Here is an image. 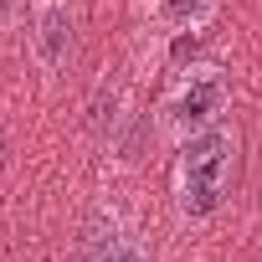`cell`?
<instances>
[{
    "label": "cell",
    "instance_id": "obj_1",
    "mask_svg": "<svg viewBox=\"0 0 262 262\" xmlns=\"http://www.w3.org/2000/svg\"><path fill=\"white\" fill-rule=\"evenodd\" d=\"M231 170H236V134L231 128L211 123L201 134L180 139V155H175V211L185 221L216 216V206L226 201Z\"/></svg>",
    "mask_w": 262,
    "mask_h": 262
},
{
    "label": "cell",
    "instance_id": "obj_2",
    "mask_svg": "<svg viewBox=\"0 0 262 262\" xmlns=\"http://www.w3.org/2000/svg\"><path fill=\"white\" fill-rule=\"evenodd\" d=\"M231 103V82H226V67L216 62H195L180 72V82L170 88V98L160 103V128L180 144L190 134H201V128H211Z\"/></svg>",
    "mask_w": 262,
    "mask_h": 262
},
{
    "label": "cell",
    "instance_id": "obj_3",
    "mask_svg": "<svg viewBox=\"0 0 262 262\" xmlns=\"http://www.w3.org/2000/svg\"><path fill=\"white\" fill-rule=\"evenodd\" d=\"M77 52V11L72 0H36L31 6V57L41 72H62Z\"/></svg>",
    "mask_w": 262,
    "mask_h": 262
},
{
    "label": "cell",
    "instance_id": "obj_4",
    "mask_svg": "<svg viewBox=\"0 0 262 262\" xmlns=\"http://www.w3.org/2000/svg\"><path fill=\"white\" fill-rule=\"evenodd\" d=\"M88 262H149V252L134 226H123L118 216H98L88 231Z\"/></svg>",
    "mask_w": 262,
    "mask_h": 262
},
{
    "label": "cell",
    "instance_id": "obj_5",
    "mask_svg": "<svg viewBox=\"0 0 262 262\" xmlns=\"http://www.w3.org/2000/svg\"><path fill=\"white\" fill-rule=\"evenodd\" d=\"M216 11H221V0H149L155 26H165V31H175V36L206 31V26L216 21Z\"/></svg>",
    "mask_w": 262,
    "mask_h": 262
},
{
    "label": "cell",
    "instance_id": "obj_6",
    "mask_svg": "<svg viewBox=\"0 0 262 262\" xmlns=\"http://www.w3.org/2000/svg\"><path fill=\"white\" fill-rule=\"evenodd\" d=\"M21 6H26V0H0V31H6V26L21 16Z\"/></svg>",
    "mask_w": 262,
    "mask_h": 262
}]
</instances>
